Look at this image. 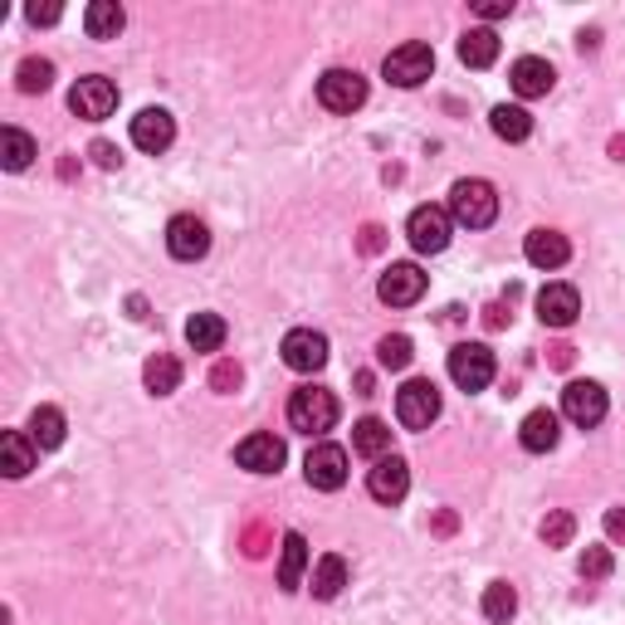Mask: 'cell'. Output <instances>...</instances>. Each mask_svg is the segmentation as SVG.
<instances>
[{"mask_svg":"<svg viewBox=\"0 0 625 625\" xmlns=\"http://www.w3.org/2000/svg\"><path fill=\"white\" fill-rule=\"evenodd\" d=\"M450 220L464 230H488L498 220V191L484 177H464L450 187Z\"/></svg>","mask_w":625,"mask_h":625,"instance_id":"1","label":"cell"},{"mask_svg":"<svg viewBox=\"0 0 625 625\" xmlns=\"http://www.w3.org/2000/svg\"><path fill=\"white\" fill-rule=\"evenodd\" d=\"M289 425L299 435H327L337 425V396L327 386H299L289 396Z\"/></svg>","mask_w":625,"mask_h":625,"instance_id":"2","label":"cell"},{"mask_svg":"<svg viewBox=\"0 0 625 625\" xmlns=\"http://www.w3.org/2000/svg\"><path fill=\"white\" fill-rule=\"evenodd\" d=\"M396 421L406 425V431H431L440 421V386L425 382V376H415L396 391Z\"/></svg>","mask_w":625,"mask_h":625,"instance_id":"3","label":"cell"},{"mask_svg":"<svg viewBox=\"0 0 625 625\" xmlns=\"http://www.w3.org/2000/svg\"><path fill=\"white\" fill-rule=\"evenodd\" d=\"M382 73H386V83H396V89H421V83L435 73V49H431V44H421V40L391 49L386 64H382Z\"/></svg>","mask_w":625,"mask_h":625,"instance_id":"4","label":"cell"},{"mask_svg":"<svg viewBox=\"0 0 625 625\" xmlns=\"http://www.w3.org/2000/svg\"><path fill=\"white\" fill-rule=\"evenodd\" d=\"M450 382H455L460 391H484L488 382H494V352L484 347V342H460L455 352H450Z\"/></svg>","mask_w":625,"mask_h":625,"instance_id":"5","label":"cell"},{"mask_svg":"<svg viewBox=\"0 0 625 625\" xmlns=\"http://www.w3.org/2000/svg\"><path fill=\"white\" fill-rule=\"evenodd\" d=\"M317 103H323L327 113H357L366 103V79L357 69H327L323 79H317Z\"/></svg>","mask_w":625,"mask_h":625,"instance_id":"6","label":"cell"},{"mask_svg":"<svg viewBox=\"0 0 625 625\" xmlns=\"http://www.w3.org/2000/svg\"><path fill=\"white\" fill-rule=\"evenodd\" d=\"M450 230H455V220L445 205H415L406 220V240L415 244V254H440L450 244Z\"/></svg>","mask_w":625,"mask_h":625,"instance_id":"7","label":"cell"},{"mask_svg":"<svg viewBox=\"0 0 625 625\" xmlns=\"http://www.w3.org/2000/svg\"><path fill=\"white\" fill-rule=\"evenodd\" d=\"M606 411H611V401H606L602 382H567V391H562V415H567L572 425H582V431L602 425Z\"/></svg>","mask_w":625,"mask_h":625,"instance_id":"8","label":"cell"},{"mask_svg":"<svg viewBox=\"0 0 625 625\" xmlns=\"http://www.w3.org/2000/svg\"><path fill=\"white\" fill-rule=\"evenodd\" d=\"M425 289H431V279H425L421 264H391L382 274V284H376V299L386 309H411V303L425 299Z\"/></svg>","mask_w":625,"mask_h":625,"instance_id":"9","label":"cell"},{"mask_svg":"<svg viewBox=\"0 0 625 625\" xmlns=\"http://www.w3.org/2000/svg\"><path fill=\"white\" fill-rule=\"evenodd\" d=\"M366 494H372L376 504L396 508L401 498L411 494V464L401 460V455H382L372 470H366Z\"/></svg>","mask_w":625,"mask_h":625,"instance_id":"10","label":"cell"},{"mask_svg":"<svg viewBox=\"0 0 625 625\" xmlns=\"http://www.w3.org/2000/svg\"><path fill=\"white\" fill-rule=\"evenodd\" d=\"M69 108H73V113H79L83 122H103V118H113V108H118V83H113V79H103V73H89V79L73 83Z\"/></svg>","mask_w":625,"mask_h":625,"instance_id":"11","label":"cell"},{"mask_svg":"<svg viewBox=\"0 0 625 625\" xmlns=\"http://www.w3.org/2000/svg\"><path fill=\"white\" fill-rule=\"evenodd\" d=\"M167 250H171V260H181V264L205 260V254H211V230H205V220L177 215L167 225Z\"/></svg>","mask_w":625,"mask_h":625,"instance_id":"12","label":"cell"},{"mask_svg":"<svg viewBox=\"0 0 625 625\" xmlns=\"http://www.w3.org/2000/svg\"><path fill=\"white\" fill-rule=\"evenodd\" d=\"M284 460H289V450H284V440L279 435H244L240 445H235V464L240 470H250V474H279L284 470Z\"/></svg>","mask_w":625,"mask_h":625,"instance_id":"13","label":"cell"},{"mask_svg":"<svg viewBox=\"0 0 625 625\" xmlns=\"http://www.w3.org/2000/svg\"><path fill=\"white\" fill-rule=\"evenodd\" d=\"M279 352H284V366H289V372H303V376H309V372H323V366H327V337L313 333V327H293Z\"/></svg>","mask_w":625,"mask_h":625,"instance_id":"14","label":"cell"},{"mask_svg":"<svg viewBox=\"0 0 625 625\" xmlns=\"http://www.w3.org/2000/svg\"><path fill=\"white\" fill-rule=\"evenodd\" d=\"M303 474H309L313 488H323V494H333V488L347 484V450L342 445H313L309 460H303Z\"/></svg>","mask_w":625,"mask_h":625,"instance_id":"15","label":"cell"},{"mask_svg":"<svg viewBox=\"0 0 625 625\" xmlns=\"http://www.w3.org/2000/svg\"><path fill=\"white\" fill-rule=\"evenodd\" d=\"M177 142V118L167 113V108H142L138 118H132V147H142V152H167V147Z\"/></svg>","mask_w":625,"mask_h":625,"instance_id":"16","label":"cell"},{"mask_svg":"<svg viewBox=\"0 0 625 625\" xmlns=\"http://www.w3.org/2000/svg\"><path fill=\"white\" fill-rule=\"evenodd\" d=\"M582 313V293L572 284H547L537 293V317H543V327H572Z\"/></svg>","mask_w":625,"mask_h":625,"instance_id":"17","label":"cell"},{"mask_svg":"<svg viewBox=\"0 0 625 625\" xmlns=\"http://www.w3.org/2000/svg\"><path fill=\"white\" fill-rule=\"evenodd\" d=\"M508 83H513V93L518 98H547L553 93V83H557V69L547 64V59H537V54H523L518 64L508 69Z\"/></svg>","mask_w":625,"mask_h":625,"instance_id":"18","label":"cell"},{"mask_svg":"<svg viewBox=\"0 0 625 625\" xmlns=\"http://www.w3.org/2000/svg\"><path fill=\"white\" fill-rule=\"evenodd\" d=\"M518 440L528 455H547V450H557L562 440V415L557 411H528L518 425Z\"/></svg>","mask_w":625,"mask_h":625,"instance_id":"19","label":"cell"},{"mask_svg":"<svg viewBox=\"0 0 625 625\" xmlns=\"http://www.w3.org/2000/svg\"><path fill=\"white\" fill-rule=\"evenodd\" d=\"M523 254H528L533 269H562L572 260V244L562 230H533L528 244H523Z\"/></svg>","mask_w":625,"mask_h":625,"instance_id":"20","label":"cell"},{"mask_svg":"<svg viewBox=\"0 0 625 625\" xmlns=\"http://www.w3.org/2000/svg\"><path fill=\"white\" fill-rule=\"evenodd\" d=\"M34 455H40V445H34L24 431H6V435H0V470H6L10 480H24V474L34 470Z\"/></svg>","mask_w":625,"mask_h":625,"instance_id":"21","label":"cell"},{"mask_svg":"<svg viewBox=\"0 0 625 625\" xmlns=\"http://www.w3.org/2000/svg\"><path fill=\"white\" fill-rule=\"evenodd\" d=\"M498 59V34L488 24H474V30L460 34V64L464 69H488Z\"/></svg>","mask_w":625,"mask_h":625,"instance_id":"22","label":"cell"},{"mask_svg":"<svg viewBox=\"0 0 625 625\" xmlns=\"http://www.w3.org/2000/svg\"><path fill=\"white\" fill-rule=\"evenodd\" d=\"M128 16H122L118 0H93L89 10H83V30H89V40H118Z\"/></svg>","mask_w":625,"mask_h":625,"instance_id":"23","label":"cell"},{"mask_svg":"<svg viewBox=\"0 0 625 625\" xmlns=\"http://www.w3.org/2000/svg\"><path fill=\"white\" fill-rule=\"evenodd\" d=\"M488 128H494V138H504V142H528L533 138V113L518 103H498L494 113H488Z\"/></svg>","mask_w":625,"mask_h":625,"instance_id":"24","label":"cell"},{"mask_svg":"<svg viewBox=\"0 0 625 625\" xmlns=\"http://www.w3.org/2000/svg\"><path fill=\"white\" fill-rule=\"evenodd\" d=\"M342 586H347V557H337V553L317 557V567H313V596L317 602H337Z\"/></svg>","mask_w":625,"mask_h":625,"instance_id":"25","label":"cell"},{"mask_svg":"<svg viewBox=\"0 0 625 625\" xmlns=\"http://www.w3.org/2000/svg\"><path fill=\"white\" fill-rule=\"evenodd\" d=\"M352 450H357V455H366V460L391 455V425L376 421V415L357 421V425H352Z\"/></svg>","mask_w":625,"mask_h":625,"instance_id":"26","label":"cell"},{"mask_svg":"<svg viewBox=\"0 0 625 625\" xmlns=\"http://www.w3.org/2000/svg\"><path fill=\"white\" fill-rule=\"evenodd\" d=\"M303 567H309V537H303V533H284V562H279V586H284V592H299Z\"/></svg>","mask_w":625,"mask_h":625,"instance_id":"27","label":"cell"},{"mask_svg":"<svg viewBox=\"0 0 625 625\" xmlns=\"http://www.w3.org/2000/svg\"><path fill=\"white\" fill-rule=\"evenodd\" d=\"M142 382L152 396H171V391L181 386V362L171 357V352H157V357H147V366H142Z\"/></svg>","mask_w":625,"mask_h":625,"instance_id":"28","label":"cell"},{"mask_svg":"<svg viewBox=\"0 0 625 625\" xmlns=\"http://www.w3.org/2000/svg\"><path fill=\"white\" fill-rule=\"evenodd\" d=\"M225 333H230V327H225V317H220V313H195L187 323V342L195 352H220V347H225Z\"/></svg>","mask_w":625,"mask_h":625,"instance_id":"29","label":"cell"},{"mask_svg":"<svg viewBox=\"0 0 625 625\" xmlns=\"http://www.w3.org/2000/svg\"><path fill=\"white\" fill-rule=\"evenodd\" d=\"M30 440L40 450H59V445H64V411H59V406H34V415H30Z\"/></svg>","mask_w":625,"mask_h":625,"instance_id":"30","label":"cell"},{"mask_svg":"<svg viewBox=\"0 0 625 625\" xmlns=\"http://www.w3.org/2000/svg\"><path fill=\"white\" fill-rule=\"evenodd\" d=\"M34 157H40V147H34L30 132H20V128L0 132V162H6V171H24Z\"/></svg>","mask_w":625,"mask_h":625,"instance_id":"31","label":"cell"},{"mask_svg":"<svg viewBox=\"0 0 625 625\" xmlns=\"http://www.w3.org/2000/svg\"><path fill=\"white\" fill-rule=\"evenodd\" d=\"M513 616H518V592H513L508 582H488L484 586V621L508 625Z\"/></svg>","mask_w":625,"mask_h":625,"instance_id":"32","label":"cell"},{"mask_svg":"<svg viewBox=\"0 0 625 625\" xmlns=\"http://www.w3.org/2000/svg\"><path fill=\"white\" fill-rule=\"evenodd\" d=\"M411 357H415V342L406 333H386L382 342H376V362H382L386 372H406Z\"/></svg>","mask_w":625,"mask_h":625,"instance_id":"33","label":"cell"},{"mask_svg":"<svg viewBox=\"0 0 625 625\" xmlns=\"http://www.w3.org/2000/svg\"><path fill=\"white\" fill-rule=\"evenodd\" d=\"M16 83H20V93H44L54 83V64L49 59H24L16 69Z\"/></svg>","mask_w":625,"mask_h":625,"instance_id":"34","label":"cell"},{"mask_svg":"<svg viewBox=\"0 0 625 625\" xmlns=\"http://www.w3.org/2000/svg\"><path fill=\"white\" fill-rule=\"evenodd\" d=\"M572 533H577V518H572L567 508H557V513H547L543 518V543L547 547H567Z\"/></svg>","mask_w":625,"mask_h":625,"instance_id":"35","label":"cell"},{"mask_svg":"<svg viewBox=\"0 0 625 625\" xmlns=\"http://www.w3.org/2000/svg\"><path fill=\"white\" fill-rule=\"evenodd\" d=\"M611 567H616V562H611V547H586V553L577 557V572H582L586 582L611 577Z\"/></svg>","mask_w":625,"mask_h":625,"instance_id":"36","label":"cell"},{"mask_svg":"<svg viewBox=\"0 0 625 625\" xmlns=\"http://www.w3.org/2000/svg\"><path fill=\"white\" fill-rule=\"evenodd\" d=\"M240 382H244L240 362H215V372H211V386H215V391H235Z\"/></svg>","mask_w":625,"mask_h":625,"instance_id":"37","label":"cell"},{"mask_svg":"<svg viewBox=\"0 0 625 625\" xmlns=\"http://www.w3.org/2000/svg\"><path fill=\"white\" fill-rule=\"evenodd\" d=\"M474 16H480V20H504V16H513V0H480V6H474Z\"/></svg>","mask_w":625,"mask_h":625,"instance_id":"38","label":"cell"},{"mask_svg":"<svg viewBox=\"0 0 625 625\" xmlns=\"http://www.w3.org/2000/svg\"><path fill=\"white\" fill-rule=\"evenodd\" d=\"M89 157H93V162H98V167H103V171H113V167L122 162V157H118V147H113V142H93V147H89Z\"/></svg>","mask_w":625,"mask_h":625,"instance_id":"39","label":"cell"},{"mask_svg":"<svg viewBox=\"0 0 625 625\" xmlns=\"http://www.w3.org/2000/svg\"><path fill=\"white\" fill-rule=\"evenodd\" d=\"M606 537L611 543H625V508H606Z\"/></svg>","mask_w":625,"mask_h":625,"instance_id":"40","label":"cell"},{"mask_svg":"<svg viewBox=\"0 0 625 625\" xmlns=\"http://www.w3.org/2000/svg\"><path fill=\"white\" fill-rule=\"evenodd\" d=\"M59 16H64L59 6H30V10H24V20H30V24H54Z\"/></svg>","mask_w":625,"mask_h":625,"instance_id":"41","label":"cell"},{"mask_svg":"<svg viewBox=\"0 0 625 625\" xmlns=\"http://www.w3.org/2000/svg\"><path fill=\"white\" fill-rule=\"evenodd\" d=\"M382 244H386V230H382V225H366V230H362V254H376Z\"/></svg>","mask_w":625,"mask_h":625,"instance_id":"42","label":"cell"},{"mask_svg":"<svg viewBox=\"0 0 625 625\" xmlns=\"http://www.w3.org/2000/svg\"><path fill=\"white\" fill-rule=\"evenodd\" d=\"M357 396H372V372H357Z\"/></svg>","mask_w":625,"mask_h":625,"instance_id":"43","label":"cell"},{"mask_svg":"<svg viewBox=\"0 0 625 625\" xmlns=\"http://www.w3.org/2000/svg\"><path fill=\"white\" fill-rule=\"evenodd\" d=\"M611 152H616L621 162H625V138H616V142H611Z\"/></svg>","mask_w":625,"mask_h":625,"instance_id":"44","label":"cell"}]
</instances>
